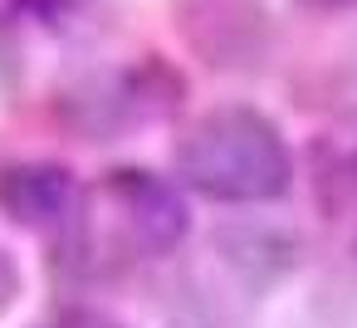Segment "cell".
I'll return each mask as SVG.
<instances>
[{
  "label": "cell",
  "mask_w": 357,
  "mask_h": 328,
  "mask_svg": "<svg viewBox=\"0 0 357 328\" xmlns=\"http://www.w3.org/2000/svg\"><path fill=\"white\" fill-rule=\"evenodd\" d=\"M113 196L123 201V211H128V230L142 235V245L167 250V245L181 240V230H186V211H181V201H176L162 181H152L147 172H118V177H113Z\"/></svg>",
  "instance_id": "cell-3"
},
{
  "label": "cell",
  "mask_w": 357,
  "mask_h": 328,
  "mask_svg": "<svg viewBox=\"0 0 357 328\" xmlns=\"http://www.w3.org/2000/svg\"><path fill=\"white\" fill-rule=\"evenodd\" d=\"M308 6H347V0H308Z\"/></svg>",
  "instance_id": "cell-5"
},
{
  "label": "cell",
  "mask_w": 357,
  "mask_h": 328,
  "mask_svg": "<svg viewBox=\"0 0 357 328\" xmlns=\"http://www.w3.org/2000/svg\"><path fill=\"white\" fill-rule=\"evenodd\" d=\"M176 167L186 177V186H196L211 201H230V206L274 201L289 191V177H294L289 147L279 142L274 123L259 118L255 108L206 113L186 133Z\"/></svg>",
  "instance_id": "cell-1"
},
{
  "label": "cell",
  "mask_w": 357,
  "mask_h": 328,
  "mask_svg": "<svg viewBox=\"0 0 357 328\" xmlns=\"http://www.w3.org/2000/svg\"><path fill=\"white\" fill-rule=\"evenodd\" d=\"M74 201V177L59 162H20L0 172V206L20 225H45Z\"/></svg>",
  "instance_id": "cell-2"
},
{
  "label": "cell",
  "mask_w": 357,
  "mask_h": 328,
  "mask_svg": "<svg viewBox=\"0 0 357 328\" xmlns=\"http://www.w3.org/2000/svg\"><path fill=\"white\" fill-rule=\"evenodd\" d=\"M54 328H118V323H108V318H64Z\"/></svg>",
  "instance_id": "cell-4"
}]
</instances>
